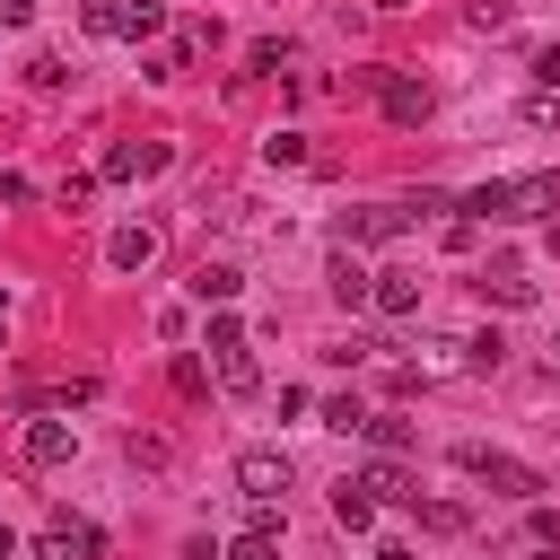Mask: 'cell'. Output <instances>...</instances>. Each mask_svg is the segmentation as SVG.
<instances>
[{
    "instance_id": "3",
    "label": "cell",
    "mask_w": 560,
    "mask_h": 560,
    "mask_svg": "<svg viewBox=\"0 0 560 560\" xmlns=\"http://www.w3.org/2000/svg\"><path fill=\"white\" fill-rule=\"evenodd\" d=\"M455 464H464L472 481L508 490V499H534V490H542V472H534V464H516V455H490V446H455Z\"/></svg>"
},
{
    "instance_id": "21",
    "label": "cell",
    "mask_w": 560,
    "mask_h": 560,
    "mask_svg": "<svg viewBox=\"0 0 560 560\" xmlns=\"http://www.w3.org/2000/svg\"><path fill=\"white\" fill-rule=\"evenodd\" d=\"M262 158H271V166H306V131H271Z\"/></svg>"
},
{
    "instance_id": "19",
    "label": "cell",
    "mask_w": 560,
    "mask_h": 560,
    "mask_svg": "<svg viewBox=\"0 0 560 560\" xmlns=\"http://www.w3.org/2000/svg\"><path fill=\"white\" fill-rule=\"evenodd\" d=\"M79 18H88V35H122L131 26V0H88Z\"/></svg>"
},
{
    "instance_id": "31",
    "label": "cell",
    "mask_w": 560,
    "mask_h": 560,
    "mask_svg": "<svg viewBox=\"0 0 560 560\" xmlns=\"http://www.w3.org/2000/svg\"><path fill=\"white\" fill-rule=\"evenodd\" d=\"M35 18V0H0V26H26Z\"/></svg>"
},
{
    "instance_id": "22",
    "label": "cell",
    "mask_w": 560,
    "mask_h": 560,
    "mask_svg": "<svg viewBox=\"0 0 560 560\" xmlns=\"http://www.w3.org/2000/svg\"><path fill=\"white\" fill-rule=\"evenodd\" d=\"M420 525H429V534H464V525H472V516H464V508H455V499H429V508H420Z\"/></svg>"
},
{
    "instance_id": "13",
    "label": "cell",
    "mask_w": 560,
    "mask_h": 560,
    "mask_svg": "<svg viewBox=\"0 0 560 560\" xmlns=\"http://www.w3.org/2000/svg\"><path fill=\"white\" fill-rule=\"evenodd\" d=\"M149 254H158V228H114L105 236V262L114 271H149Z\"/></svg>"
},
{
    "instance_id": "32",
    "label": "cell",
    "mask_w": 560,
    "mask_h": 560,
    "mask_svg": "<svg viewBox=\"0 0 560 560\" xmlns=\"http://www.w3.org/2000/svg\"><path fill=\"white\" fill-rule=\"evenodd\" d=\"M376 560H411V542H376Z\"/></svg>"
},
{
    "instance_id": "12",
    "label": "cell",
    "mask_w": 560,
    "mask_h": 560,
    "mask_svg": "<svg viewBox=\"0 0 560 560\" xmlns=\"http://www.w3.org/2000/svg\"><path fill=\"white\" fill-rule=\"evenodd\" d=\"M368 298H376V315H420V271H376Z\"/></svg>"
},
{
    "instance_id": "7",
    "label": "cell",
    "mask_w": 560,
    "mask_h": 560,
    "mask_svg": "<svg viewBox=\"0 0 560 560\" xmlns=\"http://www.w3.org/2000/svg\"><path fill=\"white\" fill-rule=\"evenodd\" d=\"M96 402V376H61V385H18V411L44 420V411H88Z\"/></svg>"
},
{
    "instance_id": "10",
    "label": "cell",
    "mask_w": 560,
    "mask_h": 560,
    "mask_svg": "<svg viewBox=\"0 0 560 560\" xmlns=\"http://www.w3.org/2000/svg\"><path fill=\"white\" fill-rule=\"evenodd\" d=\"M359 490H368V499H394V508H420V481H411L402 455H376V464L359 472Z\"/></svg>"
},
{
    "instance_id": "28",
    "label": "cell",
    "mask_w": 560,
    "mask_h": 560,
    "mask_svg": "<svg viewBox=\"0 0 560 560\" xmlns=\"http://www.w3.org/2000/svg\"><path fill=\"white\" fill-rule=\"evenodd\" d=\"M508 18H516V0H472V26H481V35H490V26H508Z\"/></svg>"
},
{
    "instance_id": "1",
    "label": "cell",
    "mask_w": 560,
    "mask_h": 560,
    "mask_svg": "<svg viewBox=\"0 0 560 560\" xmlns=\"http://www.w3.org/2000/svg\"><path fill=\"white\" fill-rule=\"evenodd\" d=\"M455 210H464L472 228H481V219H542V210H560V175H499V184L464 192Z\"/></svg>"
},
{
    "instance_id": "33",
    "label": "cell",
    "mask_w": 560,
    "mask_h": 560,
    "mask_svg": "<svg viewBox=\"0 0 560 560\" xmlns=\"http://www.w3.org/2000/svg\"><path fill=\"white\" fill-rule=\"evenodd\" d=\"M551 368H560V324H551Z\"/></svg>"
},
{
    "instance_id": "16",
    "label": "cell",
    "mask_w": 560,
    "mask_h": 560,
    "mask_svg": "<svg viewBox=\"0 0 560 560\" xmlns=\"http://www.w3.org/2000/svg\"><path fill=\"white\" fill-rule=\"evenodd\" d=\"M332 516H341L350 534H368V525H376V499H368L359 481H341V490H332Z\"/></svg>"
},
{
    "instance_id": "23",
    "label": "cell",
    "mask_w": 560,
    "mask_h": 560,
    "mask_svg": "<svg viewBox=\"0 0 560 560\" xmlns=\"http://www.w3.org/2000/svg\"><path fill=\"white\" fill-rule=\"evenodd\" d=\"M158 26H166V9H158V0H131V26H122V35H131V44H149Z\"/></svg>"
},
{
    "instance_id": "5",
    "label": "cell",
    "mask_w": 560,
    "mask_h": 560,
    "mask_svg": "<svg viewBox=\"0 0 560 560\" xmlns=\"http://www.w3.org/2000/svg\"><path fill=\"white\" fill-rule=\"evenodd\" d=\"M35 560H105V534H96L88 516H52V525L35 534Z\"/></svg>"
},
{
    "instance_id": "8",
    "label": "cell",
    "mask_w": 560,
    "mask_h": 560,
    "mask_svg": "<svg viewBox=\"0 0 560 560\" xmlns=\"http://www.w3.org/2000/svg\"><path fill=\"white\" fill-rule=\"evenodd\" d=\"M236 481H245V499H280L289 490V455L280 446H245L236 455Z\"/></svg>"
},
{
    "instance_id": "14",
    "label": "cell",
    "mask_w": 560,
    "mask_h": 560,
    "mask_svg": "<svg viewBox=\"0 0 560 560\" xmlns=\"http://www.w3.org/2000/svg\"><path fill=\"white\" fill-rule=\"evenodd\" d=\"M324 280H332V298H341V306H368V280H376V271H368L359 254H332V271H324Z\"/></svg>"
},
{
    "instance_id": "6",
    "label": "cell",
    "mask_w": 560,
    "mask_h": 560,
    "mask_svg": "<svg viewBox=\"0 0 560 560\" xmlns=\"http://www.w3.org/2000/svg\"><path fill=\"white\" fill-rule=\"evenodd\" d=\"M166 158H175L166 140H114V149H105V166H96V184H131V175H158Z\"/></svg>"
},
{
    "instance_id": "18",
    "label": "cell",
    "mask_w": 560,
    "mask_h": 560,
    "mask_svg": "<svg viewBox=\"0 0 560 560\" xmlns=\"http://www.w3.org/2000/svg\"><path fill=\"white\" fill-rule=\"evenodd\" d=\"M359 429L376 438V455H402V446L420 438V429H411V420H394V411H385V420H359Z\"/></svg>"
},
{
    "instance_id": "2",
    "label": "cell",
    "mask_w": 560,
    "mask_h": 560,
    "mask_svg": "<svg viewBox=\"0 0 560 560\" xmlns=\"http://www.w3.org/2000/svg\"><path fill=\"white\" fill-rule=\"evenodd\" d=\"M376 105H385V122H402V131H411V122H429V114H438V88H429L420 70H385V79H376Z\"/></svg>"
},
{
    "instance_id": "4",
    "label": "cell",
    "mask_w": 560,
    "mask_h": 560,
    "mask_svg": "<svg viewBox=\"0 0 560 560\" xmlns=\"http://www.w3.org/2000/svg\"><path fill=\"white\" fill-rule=\"evenodd\" d=\"M402 228H411V210H402V201H376V210H341V219H332V245L350 254V245H385V236H402Z\"/></svg>"
},
{
    "instance_id": "11",
    "label": "cell",
    "mask_w": 560,
    "mask_h": 560,
    "mask_svg": "<svg viewBox=\"0 0 560 560\" xmlns=\"http://www.w3.org/2000/svg\"><path fill=\"white\" fill-rule=\"evenodd\" d=\"M184 289H192V298H201V306H228V298H236V289H245V271H236V262H228V254H201V262H192V280H184Z\"/></svg>"
},
{
    "instance_id": "30",
    "label": "cell",
    "mask_w": 560,
    "mask_h": 560,
    "mask_svg": "<svg viewBox=\"0 0 560 560\" xmlns=\"http://www.w3.org/2000/svg\"><path fill=\"white\" fill-rule=\"evenodd\" d=\"M525 70H534V79H542V88H560V44H542V52H534V61H525Z\"/></svg>"
},
{
    "instance_id": "20",
    "label": "cell",
    "mask_w": 560,
    "mask_h": 560,
    "mask_svg": "<svg viewBox=\"0 0 560 560\" xmlns=\"http://www.w3.org/2000/svg\"><path fill=\"white\" fill-rule=\"evenodd\" d=\"M245 341V324L228 315V306H210V324H201V350H236Z\"/></svg>"
},
{
    "instance_id": "15",
    "label": "cell",
    "mask_w": 560,
    "mask_h": 560,
    "mask_svg": "<svg viewBox=\"0 0 560 560\" xmlns=\"http://www.w3.org/2000/svg\"><path fill=\"white\" fill-rule=\"evenodd\" d=\"M481 289H490L499 306H534V280H525L516 262H490V271H481Z\"/></svg>"
},
{
    "instance_id": "9",
    "label": "cell",
    "mask_w": 560,
    "mask_h": 560,
    "mask_svg": "<svg viewBox=\"0 0 560 560\" xmlns=\"http://www.w3.org/2000/svg\"><path fill=\"white\" fill-rule=\"evenodd\" d=\"M79 455V429L70 420H26V464L35 472H52V464H70Z\"/></svg>"
},
{
    "instance_id": "17",
    "label": "cell",
    "mask_w": 560,
    "mask_h": 560,
    "mask_svg": "<svg viewBox=\"0 0 560 560\" xmlns=\"http://www.w3.org/2000/svg\"><path fill=\"white\" fill-rule=\"evenodd\" d=\"M210 368H219L228 394H254V359H245V341H236V350H210Z\"/></svg>"
},
{
    "instance_id": "29",
    "label": "cell",
    "mask_w": 560,
    "mask_h": 560,
    "mask_svg": "<svg viewBox=\"0 0 560 560\" xmlns=\"http://www.w3.org/2000/svg\"><path fill=\"white\" fill-rule=\"evenodd\" d=\"M534 551H560V516L551 508H534Z\"/></svg>"
},
{
    "instance_id": "26",
    "label": "cell",
    "mask_w": 560,
    "mask_h": 560,
    "mask_svg": "<svg viewBox=\"0 0 560 560\" xmlns=\"http://www.w3.org/2000/svg\"><path fill=\"white\" fill-rule=\"evenodd\" d=\"M96 201V175H61V210H88Z\"/></svg>"
},
{
    "instance_id": "25",
    "label": "cell",
    "mask_w": 560,
    "mask_h": 560,
    "mask_svg": "<svg viewBox=\"0 0 560 560\" xmlns=\"http://www.w3.org/2000/svg\"><path fill=\"white\" fill-rule=\"evenodd\" d=\"M26 79H35V88H61L70 70H61V52H35V61H26Z\"/></svg>"
},
{
    "instance_id": "27",
    "label": "cell",
    "mask_w": 560,
    "mask_h": 560,
    "mask_svg": "<svg viewBox=\"0 0 560 560\" xmlns=\"http://www.w3.org/2000/svg\"><path fill=\"white\" fill-rule=\"evenodd\" d=\"M359 420H368V411H359L350 394H332V402H324V429H359Z\"/></svg>"
},
{
    "instance_id": "24",
    "label": "cell",
    "mask_w": 560,
    "mask_h": 560,
    "mask_svg": "<svg viewBox=\"0 0 560 560\" xmlns=\"http://www.w3.org/2000/svg\"><path fill=\"white\" fill-rule=\"evenodd\" d=\"M228 560H280V534H236V551Z\"/></svg>"
}]
</instances>
